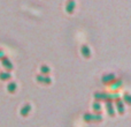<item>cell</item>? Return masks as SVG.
Listing matches in <instances>:
<instances>
[{
    "label": "cell",
    "instance_id": "6da1fadb",
    "mask_svg": "<svg viewBox=\"0 0 131 127\" xmlns=\"http://www.w3.org/2000/svg\"><path fill=\"white\" fill-rule=\"evenodd\" d=\"M36 80H37V82H39V83H43V84H51V83H52V80H51V77L47 76V75H45V76H43V75H37Z\"/></svg>",
    "mask_w": 131,
    "mask_h": 127
},
{
    "label": "cell",
    "instance_id": "7a4b0ae2",
    "mask_svg": "<svg viewBox=\"0 0 131 127\" xmlns=\"http://www.w3.org/2000/svg\"><path fill=\"white\" fill-rule=\"evenodd\" d=\"M81 53L85 59L91 58V51H90V49H89V46L85 45V44H83V45L81 46Z\"/></svg>",
    "mask_w": 131,
    "mask_h": 127
},
{
    "label": "cell",
    "instance_id": "3957f363",
    "mask_svg": "<svg viewBox=\"0 0 131 127\" xmlns=\"http://www.w3.org/2000/svg\"><path fill=\"white\" fill-rule=\"evenodd\" d=\"M75 7H76L75 0H68L67 4H66V11H67V13L72 14L75 11Z\"/></svg>",
    "mask_w": 131,
    "mask_h": 127
},
{
    "label": "cell",
    "instance_id": "277c9868",
    "mask_svg": "<svg viewBox=\"0 0 131 127\" xmlns=\"http://www.w3.org/2000/svg\"><path fill=\"white\" fill-rule=\"evenodd\" d=\"M1 63H2V66H4V67H6V69L8 70V72L13 69V65H12V61H9V60L7 59L6 57H2V58H1Z\"/></svg>",
    "mask_w": 131,
    "mask_h": 127
},
{
    "label": "cell",
    "instance_id": "5b68a950",
    "mask_svg": "<svg viewBox=\"0 0 131 127\" xmlns=\"http://www.w3.org/2000/svg\"><path fill=\"white\" fill-rule=\"evenodd\" d=\"M31 111V105L30 104H25L24 106L21 109V116L22 117H28V114Z\"/></svg>",
    "mask_w": 131,
    "mask_h": 127
},
{
    "label": "cell",
    "instance_id": "8992f818",
    "mask_svg": "<svg viewBox=\"0 0 131 127\" xmlns=\"http://www.w3.org/2000/svg\"><path fill=\"white\" fill-rule=\"evenodd\" d=\"M114 79H115V76H114L113 74H109V75H107V76L102 77V82H104V83H106V84H109V83H112V82L115 81Z\"/></svg>",
    "mask_w": 131,
    "mask_h": 127
},
{
    "label": "cell",
    "instance_id": "52a82bcc",
    "mask_svg": "<svg viewBox=\"0 0 131 127\" xmlns=\"http://www.w3.org/2000/svg\"><path fill=\"white\" fill-rule=\"evenodd\" d=\"M16 88H17V86H16L15 82H10V83H8V86H7V91H8L9 94H14L16 91Z\"/></svg>",
    "mask_w": 131,
    "mask_h": 127
},
{
    "label": "cell",
    "instance_id": "ba28073f",
    "mask_svg": "<svg viewBox=\"0 0 131 127\" xmlns=\"http://www.w3.org/2000/svg\"><path fill=\"white\" fill-rule=\"evenodd\" d=\"M12 79V75L9 72H1L0 73V80L2 81H8V80Z\"/></svg>",
    "mask_w": 131,
    "mask_h": 127
},
{
    "label": "cell",
    "instance_id": "9c48e42d",
    "mask_svg": "<svg viewBox=\"0 0 131 127\" xmlns=\"http://www.w3.org/2000/svg\"><path fill=\"white\" fill-rule=\"evenodd\" d=\"M107 112L111 117H115V111H114V107H113V104L112 103H108L107 104Z\"/></svg>",
    "mask_w": 131,
    "mask_h": 127
},
{
    "label": "cell",
    "instance_id": "30bf717a",
    "mask_svg": "<svg viewBox=\"0 0 131 127\" xmlns=\"http://www.w3.org/2000/svg\"><path fill=\"white\" fill-rule=\"evenodd\" d=\"M40 72H41V74H43V75H48V74H50V72H51V69H50V67H48V66L43 65L40 67Z\"/></svg>",
    "mask_w": 131,
    "mask_h": 127
},
{
    "label": "cell",
    "instance_id": "8fae6325",
    "mask_svg": "<svg viewBox=\"0 0 131 127\" xmlns=\"http://www.w3.org/2000/svg\"><path fill=\"white\" fill-rule=\"evenodd\" d=\"M94 97H95V98H97V101H107V95H105V94L95 93Z\"/></svg>",
    "mask_w": 131,
    "mask_h": 127
},
{
    "label": "cell",
    "instance_id": "7c38bea8",
    "mask_svg": "<svg viewBox=\"0 0 131 127\" xmlns=\"http://www.w3.org/2000/svg\"><path fill=\"white\" fill-rule=\"evenodd\" d=\"M93 110H94V112L100 113V111H101V105H100L99 102H94V103H93Z\"/></svg>",
    "mask_w": 131,
    "mask_h": 127
},
{
    "label": "cell",
    "instance_id": "4fadbf2b",
    "mask_svg": "<svg viewBox=\"0 0 131 127\" xmlns=\"http://www.w3.org/2000/svg\"><path fill=\"white\" fill-rule=\"evenodd\" d=\"M117 111L120 114H123L124 113V105H123V103H121L120 101L117 102Z\"/></svg>",
    "mask_w": 131,
    "mask_h": 127
},
{
    "label": "cell",
    "instance_id": "5bb4252c",
    "mask_svg": "<svg viewBox=\"0 0 131 127\" xmlns=\"http://www.w3.org/2000/svg\"><path fill=\"white\" fill-rule=\"evenodd\" d=\"M102 120V117L100 116L99 113L98 114H92V121H98V123H99V121H101Z\"/></svg>",
    "mask_w": 131,
    "mask_h": 127
},
{
    "label": "cell",
    "instance_id": "9a60e30c",
    "mask_svg": "<svg viewBox=\"0 0 131 127\" xmlns=\"http://www.w3.org/2000/svg\"><path fill=\"white\" fill-rule=\"evenodd\" d=\"M84 120L88 121V123H92V114L85 113V114H84Z\"/></svg>",
    "mask_w": 131,
    "mask_h": 127
},
{
    "label": "cell",
    "instance_id": "2e32d148",
    "mask_svg": "<svg viewBox=\"0 0 131 127\" xmlns=\"http://www.w3.org/2000/svg\"><path fill=\"white\" fill-rule=\"evenodd\" d=\"M124 101H125V103H127V104H131V99H130V95L129 94H125L124 95Z\"/></svg>",
    "mask_w": 131,
    "mask_h": 127
},
{
    "label": "cell",
    "instance_id": "e0dca14e",
    "mask_svg": "<svg viewBox=\"0 0 131 127\" xmlns=\"http://www.w3.org/2000/svg\"><path fill=\"white\" fill-rule=\"evenodd\" d=\"M2 57H4V51H1V50H0V59H1Z\"/></svg>",
    "mask_w": 131,
    "mask_h": 127
}]
</instances>
